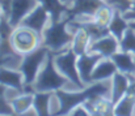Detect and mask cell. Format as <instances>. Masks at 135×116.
<instances>
[{
  "mask_svg": "<svg viewBox=\"0 0 135 116\" xmlns=\"http://www.w3.org/2000/svg\"><path fill=\"white\" fill-rule=\"evenodd\" d=\"M55 95L59 101V110L55 115H67L71 114L75 107L84 104L89 99L112 95V85L108 83V80L96 81L90 83L87 89H80L78 93L59 89L55 91Z\"/></svg>",
  "mask_w": 135,
  "mask_h": 116,
  "instance_id": "obj_1",
  "label": "cell"
},
{
  "mask_svg": "<svg viewBox=\"0 0 135 116\" xmlns=\"http://www.w3.org/2000/svg\"><path fill=\"white\" fill-rule=\"evenodd\" d=\"M75 17L66 14L59 22L50 21V25L44 30L42 44L54 52L62 51L66 46L71 44L74 40V37H75V33L67 30V26L70 25V22Z\"/></svg>",
  "mask_w": 135,
  "mask_h": 116,
  "instance_id": "obj_2",
  "label": "cell"
},
{
  "mask_svg": "<svg viewBox=\"0 0 135 116\" xmlns=\"http://www.w3.org/2000/svg\"><path fill=\"white\" fill-rule=\"evenodd\" d=\"M68 82H70V80L66 76H63L55 67L54 52L49 51L45 65L40 71L34 83L32 85L34 89V93L36 91H56V90L64 87Z\"/></svg>",
  "mask_w": 135,
  "mask_h": 116,
  "instance_id": "obj_3",
  "label": "cell"
},
{
  "mask_svg": "<svg viewBox=\"0 0 135 116\" xmlns=\"http://www.w3.org/2000/svg\"><path fill=\"white\" fill-rule=\"evenodd\" d=\"M49 48L46 46H40L32 52H28L22 55V59L18 65V71L24 76V85L25 86H32L36 81V78L40 73V68L47 59L49 55Z\"/></svg>",
  "mask_w": 135,
  "mask_h": 116,
  "instance_id": "obj_4",
  "label": "cell"
},
{
  "mask_svg": "<svg viewBox=\"0 0 135 116\" xmlns=\"http://www.w3.org/2000/svg\"><path fill=\"white\" fill-rule=\"evenodd\" d=\"M76 61H78V55L75 54L72 47L68 48L67 51H60L59 54L54 52V63L58 71L68 78L71 83H74L79 89H84L85 83L83 82V80L79 75Z\"/></svg>",
  "mask_w": 135,
  "mask_h": 116,
  "instance_id": "obj_5",
  "label": "cell"
},
{
  "mask_svg": "<svg viewBox=\"0 0 135 116\" xmlns=\"http://www.w3.org/2000/svg\"><path fill=\"white\" fill-rule=\"evenodd\" d=\"M41 39L42 38L34 30L26 26H17L13 29V33L11 35V43L16 52L25 55L38 48Z\"/></svg>",
  "mask_w": 135,
  "mask_h": 116,
  "instance_id": "obj_6",
  "label": "cell"
},
{
  "mask_svg": "<svg viewBox=\"0 0 135 116\" xmlns=\"http://www.w3.org/2000/svg\"><path fill=\"white\" fill-rule=\"evenodd\" d=\"M50 20L49 12L44 8L42 4H38L22 21L18 26H26L32 30H34L41 38L44 35V30L46 29L47 21Z\"/></svg>",
  "mask_w": 135,
  "mask_h": 116,
  "instance_id": "obj_7",
  "label": "cell"
},
{
  "mask_svg": "<svg viewBox=\"0 0 135 116\" xmlns=\"http://www.w3.org/2000/svg\"><path fill=\"white\" fill-rule=\"evenodd\" d=\"M102 57L104 56L101 54H97V52H85V54H81L78 56V61H76L78 71H79V75L85 85L93 83L92 73Z\"/></svg>",
  "mask_w": 135,
  "mask_h": 116,
  "instance_id": "obj_8",
  "label": "cell"
},
{
  "mask_svg": "<svg viewBox=\"0 0 135 116\" xmlns=\"http://www.w3.org/2000/svg\"><path fill=\"white\" fill-rule=\"evenodd\" d=\"M40 4L38 0H12L8 21L12 28H17L21 21Z\"/></svg>",
  "mask_w": 135,
  "mask_h": 116,
  "instance_id": "obj_9",
  "label": "cell"
},
{
  "mask_svg": "<svg viewBox=\"0 0 135 116\" xmlns=\"http://www.w3.org/2000/svg\"><path fill=\"white\" fill-rule=\"evenodd\" d=\"M118 50H119V40L113 34H109L94 42H90L88 47V52L101 54L104 57H112V55H114Z\"/></svg>",
  "mask_w": 135,
  "mask_h": 116,
  "instance_id": "obj_10",
  "label": "cell"
},
{
  "mask_svg": "<svg viewBox=\"0 0 135 116\" xmlns=\"http://www.w3.org/2000/svg\"><path fill=\"white\" fill-rule=\"evenodd\" d=\"M72 7H70L68 14L72 17H80V16H90L93 17L94 13L98 10L100 7L105 4L102 0H71Z\"/></svg>",
  "mask_w": 135,
  "mask_h": 116,
  "instance_id": "obj_11",
  "label": "cell"
},
{
  "mask_svg": "<svg viewBox=\"0 0 135 116\" xmlns=\"http://www.w3.org/2000/svg\"><path fill=\"white\" fill-rule=\"evenodd\" d=\"M130 85H131L130 75L122 73L119 71L115 72V75L112 77V95H110V99H112L113 104H115L122 97H125L129 93Z\"/></svg>",
  "mask_w": 135,
  "mask_h": 116,
  "instance_id": "obj_12",
  "label": "cell"
},
{
  "mask_svg": "<svg viewBox=\"0 0 135 116\" xmlns=\"http://www.w3.org/2000/svg\"><path fill=\"white\" fill-rule=\"evenodd\" d=\"M0 83L7 86V87L15 89L20 93H25L24 76L18 69L15 71V69L5 68L4 65L0 67Z\"/></svg>",
  "mask_w": 135,
  "mask_h": 116,
  "instance_id": "obj_13",
  "label": "cell"
},
{
  "mask_svg": "<svg viewBox=\"0 0 135 116\" xmlns=\"http://www.w3.org/2000/svg\"><path fill=\"white\" fill-rule=\"evenodd\" d=\"M50 14L51 22H59L70 12V7L62 0H38Z\"/></svg>",
  "mask_w": 135,
  "mask_h": 116,
  "instance_id": "obj_14",
  "label": "cell"
},
{
  "mask_svg": "<svg viewBox=\"0 0 135 116\" xmlns=\"http://www.w3.org/2000/svg\"><path fill=\"white\" fill-rule=\"evenodd\" d=\"M115 72H118V68L114 64V61L110 57H102L92 73V80L93 82L109 80L115 75Z\"/></svg>",
  "mask_w": 135,
  "mask_h": 116,
  "instance_id": "obj_15",
  "label": "cell"
},
{
  "mask_svg": "<svg viewBox=\"0 0 135 116\" xmlns=\"http://www.w3.org/2000/svg\"><path fill=\"white\" fill-rule=\"evenodd\" d=\"M114 64L117 65L118 71L126 75H135V59L134 54L131 52H123V51H117L114 55L110 57Z\"/></svg>",
  "mask_w": 135,
  "mask_h": 116,
  "instance_id": "obj_16",
  "label": "cell"
},
{
  "mask_svg": "<svg viewBox=\"0 0 135 116\" xmlns=\"http://www.w3.org/2000/svg\"><path fill=\"white\" fill-rule=\"evenodd\" d=\"M55 91H36L33 108L37 115H50V102L54 98Z\"/></svg>",
  "mask_w": 135,
  "mask_h": 116,
  "instance_id": "obj_17",
  "label": "cell"
},
{
  "mask_svg": "<svg viewBox=\"0 0 135 116\" xmlns=\"http://www.w3.org/2000/svg\"><path fill=\"white\" fill-rule=\"evenodd\" d=\"M108 28H109L110 34H113L118 40H121L123 34H125V31L129 29V21L123 17L121 10L115 9L113 12V17H112Z\"/></svg>",
  "mask_w": 135,
  "mask_h": 116,
  "instance_id": "obj_18",
  "label": "cell"
},
{
  "mask_svg": "<svg viewBox=\"0 0 135 116\" xmlns=\"http://www.w3.org/2000/svg\"><path fill=\"white\" fill-rule=\"evenodd\" d=\"M9 102L15 110V114H26L30 108H33L34 93H22L11 99Z\"/></svg>",
  "mask_w": 135,
  "mask_h": 116,
  "instance_id": "obj_19",
  "label": "cell"
},
{
  "mask_svg": "<svg viewBox=\"0 0 135 116\" xmlns=\"http://www.w3.org/2000/svg\"><path fill=\"white\" fill-rule=\"evenodd\" d=\"M135 112V94L127 93L125 97H122L113 107L114 115H131Z\"/></svg>",
  "mask_w": 135,
  "mask_h": 116,
  "instance_id": "obj_20",
  "label": "cell"
},
{
  "mask_svg": "<svg viewBox=\"0 0 135 116\" xmlns=\"http://www.w3.org/2000/svg\"><path fill=\"white\" fill-rule=\"evenodd\" d=\"M89 43H90V38L89 35L87 34V31L83 30V29H78L76 33H75L74 40H72V50L75 51V54L79 56L81 54L88 52Z\"/></svg>",
  "mask_w": 135,
  "mask_h": 116,
  "instance_id": "obj_21",
  "label": "cell"
},
{
  "mask_svg": "<svg viewBox=\"0 0 135 116\" xmlns=\"http://www.w3.org/2000/svg\"><path fill=\"white\" fill-rule=\"evenodd\" d=\"M119 51L135 54V30L129 26L122 39L119 40Z\"/></svg>",
  "mask_w": 135,
  "mask_h": 116,
  "instance_id": "obj_22",
  "label": "cell"
},
{
  "mask_svg": "<svg viewBox=\"0 0 135 116\" xmlns=\"http://www.w3.org/2000/svg\"><path fill=\"white\" fill-rule=\"evenodd\" d=\"M113 12H114V10H112L106 4H104V5H102V7H100V8H98V10L94 13L93 20H94L96 22L101 24V25L108 26V25H109V22H110V20H112V17H113Z\"/></svg>",
  "mask_w": 135,
  "mask_h": 116,
  "instance_id": "obj_23",
  "label": "cell"
},
{
  "mask_svg": "<svg viewBox=\"0 0 135 116\" xmlns=\"http://www.w3.org/2000/svg\"><path fill=\"white\" fill-rule=\"evenodd\" d=\"M7 86L0 83V115H13L15 110L7 98Z\"/></svg>",
  "mask_w": 135,
  "mask_h": 116,
  "instance_id": "obj_24",
  "label": "cell"
},
{
  "mask_svg": "<svg viewBox=\"0 0 135 116\" xmlns=\"http://www.w3.org/2000/svg\"><path fill=\"white\" fill-rule=\"evenodd\" d=\"M11 5H12V0H0V7L4 12V16H9L11 12Z\"/></svg>",
  "mask_w": 135,
  "mask_h": 116,
  "instance_id": "obj_25",
  "label": "cell"
},
{
  "mask_svg": "<svg viewBox=\"0 0 135 116\" xmlns=\"http://www.w3.org/2000/svg\"><path fill=\"white\" fill-rule=\"evenodd\" d=\"M13 56H22V55H9V56H0V67L11 63L13 60Z\"/></svg>",
  "mask_w": 135,
  "mask_h": 116,
  "instance_id": "obj_26",
  "label": "cell"
},
{
  "mask_svg": "<svg viewBox=\"0 0 135 116\" xmlns=\"http://www.w3.org/2000/svg\"><path fill=\"white\" fill-rule=\"evenodd\" d=\"M129 26H130L131 29H134L135 30V20L134 21H129Z\"/></svg>",
  "mask_w": 135,
  "mask_h": 116,
  "instance_id": "obj_27",
  "label": "cell"
},
{
  "mask_svg": "<svg viewBox=\"0 0 135 116\" xmlns=\"http://www.w3.org/2000/svg\"><path fill=\"white\" fill-rule=\"evenodd\" d=\"M3 14H4V12H3V9H1V7H0V17H1Z\"/></svg>",
  "mask_w": 135,
  "mask_h": 116,
  "instance_id": "obj_28",
  "label": "cell"
},
{
  "mask_svg": "<svg viewBox=\"0 0 135 116\" xmlns=\"http://www.w3.org/2000/svg\"><path fill=\"white\" fill-rule=\"evenodd\" d=\"M63 3H68V1H71V0H62Z\"/></svg>",
  "mask_w": 135,
  "mask_h": 116,
  "instance_id": "obj_29",
  "label": "cell"
},
{
  "mask_svg": "<svg viewBox=\"0 0 135 116\" xmlns=\"http://www.w3.org/2000/svg\"><path fill=\"white\" fill-rule=\"evenodd\" d=\"M0 44H1V34H0Z\"/></svg>",
  "mask_w": 135,
  "mask_h": 116,
  "instance_id": "obj_30",
  "label": "cell"
},
{
  "mask_svg": "<svg viewBox=\"0 0 135 116\" xmlns=\"http://www.w3.org/2000/svg\"><path fill=\"white\" fill-rule=\"evenodd\" d=\"M134 59H135V54H134Z\"/></svg>",
  "mask_w": 135,
  "mask_h": 116,
  "instance_id": "obj_31",
  "label": "cell"
}]
</instances>
